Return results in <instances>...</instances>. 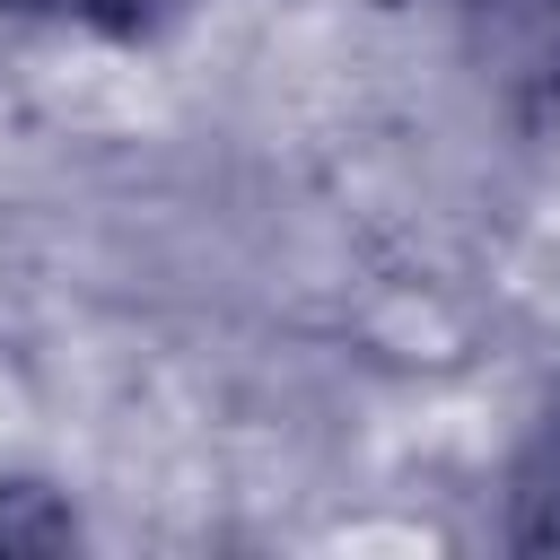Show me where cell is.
<instances>
[{
  "instance_id": "cell-1",
  "label": "cell",
  "mask_w": 560,
  "mask_h": 560,
  "mask_svg": "<svg viewBox=\"0 0 560 560\" xmlns=\"http://www.w3.org/2000/svg\"><path fill=\"white\" fill-rule=\"evenodd\" d=\"M499 79L560 105V0H455Z\"/></svg>"
},
{
  "instance_id": "cell-2",
  "label": "cell",
  "mask_w": 560,
  "mask_h": 560,
  "mask_svg": "<svg viewBox=\"0 0 560 560\" xmlns=\"http://www.w3.org/2000/svg\"><path fill=\"white\" fill-rule=\"evenodd\" d=\"M0 9H18V18H61V26H105V35H140V26H158L175 0H0Z\"/></svg>"
}]
</instances>
